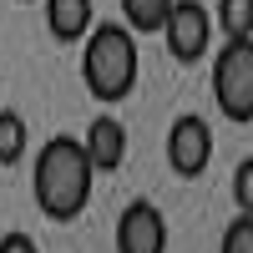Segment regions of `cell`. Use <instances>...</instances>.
<instances>
[{
	"label": "cell",
	"mask_w": 253,
	"mask_h": 253,
	"mask_svg": "<svg viewBox=\"0 0 253 253\" xmlns=\"http://www.w3.org/2000/svg\"><path fill=\"white\" fill-rule=\"evenodd\" d=\"M167 10H172V0H122V26L132 31V36H147V31H162V20Z\"/></svg>",
	"instance_id": "10"
},
{
	"label": "cell",
	"mask_w": 253,
	"mask_h": 253,
	"mask_svg": "<svg viewBox=\"0 0 253 253\" xmlns=\"http://www.w3.org/2000/svg\"><path fill=\"white\" fill-rule=\"evenodd\" d=\"M26 142H31L26 117H20L15 107H0V162H5V167H15L20 157H26Z\"/></svg>",
	"instance_id": "9"
},
{
	"label": "cell",
	"mask_w": 253,
	"mask_h": 253,
	"mask_svg": "<svg viewBox=\"0 0 253 253\" xmlns=\"http://www.w3.org/2000/svg\"><path fill=\"white\" fill-rule=\"evenodd\" d=\"M208 162H213V126L203 117H177L167 126V167L193 182L208 172Z\"/></svg>",
	"instance_id": "5"
},
{
	"label": "cell",
	"mask_w": 253,
	"mask_h": 253,
	"mask_svg": "<svg viewBox=\"0 0 253 253\" xmlns=\"http://www.w3.org/2000/svg\"><path fill=\"white\" fill-rule=\"evenodd\" d=\"M117 253H167V218L157 203H126L122 208Z\"/></svg>",
	"instance_id": "6"
},
{
	"label": "cell",
	"mask_w": 253,
	"mask_h": 253,
	"mask_svg": "<svg viewBox=\"0 0 253 253\" xmlns=\"http://www.w3.org/2000/svg\"><path fill=\"white\" fill-rule=\"evenodd\" d=\"M91 182H96V172H91L86 152H81V137H51L36 152L31 193H36V208L51 223H76L81 213H86Z\"/></svg>",
	"instance_id": "1"
},
{
	"label": "cell",
	"mask_w": 253,
	"mask_h": 253,
	"mask_svg": "<svg viewBox=\"0 0 253 253\" xmlns=\"http://www.w3.org/2000/svg\"><path fill=\"white\" fill-rule=\"evenodd\" d=\"M218 26L228 41H253V0H218Z\"/></svg>",
	"instance_id": "11"
},
{
	"label": "cell",
	"mask_w": 253,
	"mask_h": 253,
	"mask_svg": "<svg viewBox=\"0 0 253 253\" xmlns=\"http://www.w3.org/2000/svg\"><path fill=\"white\" fill-rule=\"evenodd\" d=\"M41 15H46V31L61 41V46L81 41L96 26V5L91 0H41Z\"/></svg>",
	"instance_id": "8"
},
{
	"label": "cell",
	"mask_w": 253,
	"mask_h": 253,
	"mask_svg": "<svg viewBox=\"0 0 253 253\" xmlns=\"http://www.w3.org/2000/svg\"><path fill=\"white\" fill-rule=\"evenodd\" d=\"M213 101L228 122L253 126V41H223L213 61Z\"/></svg>",
	"instance_id": "3"
},
{
	"label": "cell",
	"mask_w": 253,
	"mask_h": 253,
	"mask_svg": "<svg viewBox=\"0 0 253 253\" xmlns=\"http://www.w3.org/2000/svg\"><path fill=\"white\" fill-rule=\"evenodd\" d=\"M81 152H86L91 172H117L126 162V126L117 117H96L86 126V137H81Z\"/></svg>",
	"instance_id": "7"
},
{
	"label": "cell",
	"mask_w": 253,
	"mask_h": 253,
	"mask_svg": "<svg viewBox=\"0 0 253 253\" xmlns=\"http://www.w3.org/2000/svg\"><path fill=\"white\" fill-rule=\"evenodd\" d=\"M218 253H253V213H238L233 223L223 228V243Z\"/></svg>",
	"instance_id": "12"
},
{
	"label": "cell",
	"mask_w": 253,
	"mask_h": 253,
	"mask_svg": "<svg viewBox=\"0 0 253 253\" xmlns=\"http://www.w3.org/2000/svg\"><path fill=\"white\" fill-rule=\"evenodd\" d=\"M0 253H41V248H36L31 233H5L0 238Z\"/></svg>",
	"instance_id": "14"
},
{
	"label": "cell",
	"mask_w": 253,
	"mask_h": 253,
	"mask_svg": "<svg viewBox=\"0 0 253 253\" xmlns=\"http://www.w3.org/2000/svg\"><path fill=\"white\" fill-rule=\"evenodd\" d=\"M233 203L238 213H253V157L238 162V177H233Z\"/></svg>",
	"instance_id": "13"
},
{
	"label": "cell",
	"mask_w": 253,
	"mask_h": 253,
	"mask_svg": "<svg viewBox=\"0 0 253 253\" xmlns=\"http://www.w3.org/2000/svg\"><path fill=\"white\" fill-rule=\"evenodd\" d=\"M86 46H81V81H86V91L101 101V107H117L137 91V71H142V51H137V36L117 26V20H101L91 26Z\"/></svg>",
	"instance_id": "2"
},
{
	"label": "cell",
	"mask_w": 253,
	"mask_h": 253,
	"mask_svg": "<svg viewBox=\"0 0 253 253\" xmlns=\"http://www.w3.org/2000/svg\"><path fill=\"white\" fill-rule=\"evenodd\" d=\"M162 41L177 66H198L213 46V10L198 5V0H172V10L162 20Z\"/></svg>",
	"instance_id": "4"
}]
</instances>
